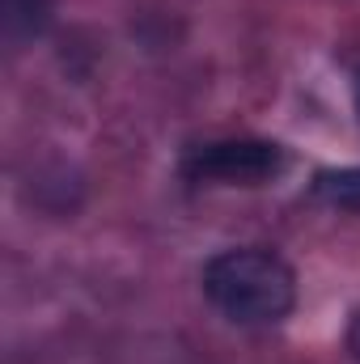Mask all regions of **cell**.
<instances>
[{"label": "cell", "instance_id": "cell-1", "mask_svg": "<svg viewBox=\"0 0 360 364\" xmlns=\"http://www.w3.org/2000/svg\"><path fill=\"white\" fill-rule=\"evenodd\" d=\"M203 296L238 326H275L297 305V272L268 246H233L203 263Z\"/></svg>", "mask_w": 360, "mask_h": 364}, {"label": "cell", "instance_id": "cell-2", "mask_svg": "<svg viewBox=\"0 0 360 364\" xmlns=\"http://www.w3.org/2000/svg\"><path fill=\"white\" fill-rule=\"evenodd\" d=\"M288 170V153L275 140H212L182 157V174L208 186H263Z\"/></svg>", "mask_w": 360, "mask_h": 364}, {"label": "cell", "instance_id": "cell-3", "mask_svg": "<svg viewBox=\"0 0 360 364\" xmlns=\"http://www.w3.org/2000/svg\"><path fill=\"white\" fill-rule=\"evenodd\" d=\"M314 195L327 199L331 208L360 212V166H339V170H322L314 178Z\"/></svg>", "mask_w": 360, "mask_h": 364}, {"label": "cell", "instance_id": "cell-4", "mask_svg": "<svg viewBox=\"0 0 360 364\" xmlns=\"http://www.w3.org/2000/svg\"><path fill=\"white\" fill-rule=\"evenodd\" d=\"M47 13H51V0H9V30H17V21H26V30L38 34Z\"/></svg>", "mask_w": 360, "mask_h": 364}, {"label": "cell", "instance_id": "cell-5", "mask_svg": "<svg viewBox=\"0 0 360 364\" xmlns=\"http://www.w3.org/2000/svg\"><path fill=\"white\" fill-rule=\"evenodd\" d=\"M348 356L360 364V314L348 322Z\"/></svg>", "mask_w": 360, "mask_h": 364}, {"label": "cell", "instance_id": "cell-6", "mask_svg": "<svg viewBox=\"0 0 360 364\" xmlns=\"http://www.w3.org/2000/svg\"><path fill=\"white\" fill-rule=\"evenodd\" d=\"M356 114H360V73H356Z\"/></svg>", "mask_w": 360, "mask_h": 364}]
</instances>
